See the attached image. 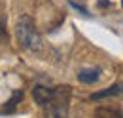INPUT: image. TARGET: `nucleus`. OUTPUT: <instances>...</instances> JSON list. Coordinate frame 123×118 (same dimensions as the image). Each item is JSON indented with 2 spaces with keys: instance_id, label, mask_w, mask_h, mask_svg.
<instances>
[{
  "instance_id": "obj_5",
  "label": "nucleus",
  "mask_w": 123,
  "mask_h": 118,
  "mask_svg": "<svg viewBox=\"0 0 123 118\" xmlns=\"http://www.w3.org/2000/svg\"><path fill=\"white\" fill-rule=\"evenodd\" d=\"M100 73H102V69H98V67H95V69H81L78 73V80L81 84H95L100 78Z\"/></svg>"
},
{
  "instance_id": "obj_2",
  "label": "nucleus",
  "mask_w": 123,
  "mask_h": 118,
  "mask_svg": "<svg viewBox=\"0 0 123 118\" xmlns=\"http://www.w3.org/2000/svg\"><path fill=\"white\" fill-rule=\"evenodd\" d=\"M70 86H59L57 95L44 107L46 118H66L68 116V109H70Z\"/></svg>"
},
{
  "instance_id": "obj_3",
  "label": "nucleus",
  "mask_w": 123,
  "mask_h": 118,
  "mask_svg": "<svg viewBox=\"0 0 123 118\" xmlns=\"http://www.w3.org/2000/svg\"><path fill=\"white\" fill-rule=\"evenodd\" d=\"M57 88H51V86H42V84H36L34 88H32V99H34V103L38 105V107H46L55 95H57Z\"/></svg>"
},
{
  "instance_id": "obj_7",
  "label": "nucleus",
  "mask_w": 123,
  "mask_h": 118,
  "mask_svg": "<svg viewBox=\"0 0 123 118\" xmlns=\"http://www.w3.org/2000/svg\"><path fill=\"white\" fill-rule=\"evenodd\" d=\"M21 99H23V91H21V89H19V91H13V95H12V97H10V99L4 103V107H2V112H4V114H13Z\"/></svg>"
},
{
  "instance_id": "obj_4",
  "label": "nucleus",
  "mask_w": 123,
  "mask_h": 118,
  "mask_svg": "<svg viewBox=\"0 0 123 118\" xmlns=\"http://www.w3.org/2000/svg\"><path fill=\"white\" fill-rule=\"evenodd\" d=\"M121 95H123V84L121 82H116V84H112L106 89H100V91L91 93V101H100V99H108V97H121Z\"/></svg>"
},
{
  "instance_id": "obj_1",
  "label": "nucleus",
  "mask_w": 123,
  "mask_h": 118,
  "mask_svg": "<svg viewBox=\"0 0 123 118\" xmlns=\"http://www.w3.org/2000/svg\"><path fill=\"white\" fill-rule=\"evenodd\" d=\"M15 38L21 44V48L29 50V52H40L42 50V36L36 29V23L31 15L23 14L15 23Z\"/></svg>"
},
{
  "instance_id": "obj_8",
  "label": "nucleus",
  "mask_w": 123,
  "mask_h": 118,
  "mask_svg": "<svg viewBox=\"0 0 123 118\" xmlns=\"http://www.w3.org/2000/svg\"><path fill=\"white\" fill-rule=\"evenodd\" d=\"M68 4H70V6L74 8V10H78V12H80V14H81V15H85V17H89V15H91V14H89V12H87V8H83L81 4H78V2H74V0H70Z\"/></svg>"
},
{
  "instance_id": "obj_6",
  "label": "nucleus",
  "mask_w": 123,
  "mask_h": 118,
  "mask_svg": "<svg viewBox=\"0 0 123 118\" xmlns=\"http://www.w3.org/2000/svg\"><path fill=\"white\" fill-rule=\"evenodd\" d=\"M95 118H123V111L117 107H97L95 109Z\"/></svg>"
}]
</instances>
